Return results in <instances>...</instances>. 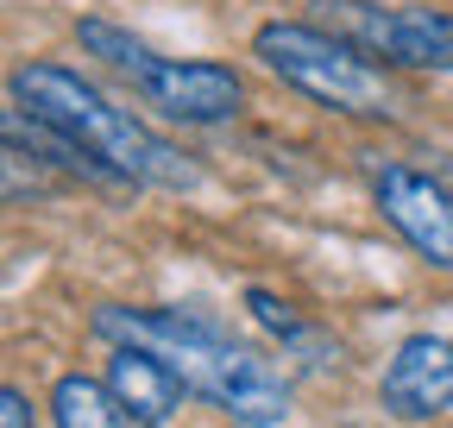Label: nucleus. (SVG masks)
Wrapping results in <instances>:
<instances>
[{"label":"nucleus","instance_id":"6","mask_svg":"<svg viewBox=\"0 0 453 428\" xmlns=\"http://www.w3.org/2000/svg\"><path fill=\"white\" fill-rule=\"evenodd\" d=\"M372 195H378V214L434 264V271H453V183L447 177H428V171H410V164H384L372 177Z\"/></svg>","mask_w":453,"mask_h":428},{"label":"nucleus","instance_id":"8","mask_svg":"<svg viewBox=\"0 0 453 428\" xmlns=\"http://www.w3.org/2000/svg\"><path fill=\"white\" fill-rule=\"evenodd\" d=\"M101 385L113 391V403L133 416V428H164L170 416L183 409V397H189L177 371H170L157 353H145V347H113Z\"/></svg>","mask_w":453,"mask_h":428},{"label":"nucleus","instance_id":"3","mask_svg":"<svg viewBox=\"0 0 453 428\" xmlns=\"http://www.w3.org/2000/svg\"><path fill=\"white\" fill-rule=\"evenodd\" d=\"M258 64L283 82L309 95L327 114H347V120H403V88L384 76V64H372L365 50H353L347 38L321 32L315 19H271L252 32Z\"/></svg>","mask_w":453,"mask_h":428},{"label":"nucleus","instance_id":"9","mask_svg":"<svg viewBox=\"0 0 453 428\" xmlns=\"http://www.w3.org/2000/svg\"><path fill=\"white\" fill-rule=\"evenodd\" d=\"M246 309H252V321L271 334V340H283L296 359H309V365H327V359H340L334 347H327V334L315 328V321H303L296 315V302H283L277 290H265V284H252L246 290Z\"/></svg>","mask_w":453,"mask_h":428},{"label":"nucleus","instance_id":"5","mask_svg":"<svg viewBox=\"0 0 453 428\" xmlns=\"http://www.w3.org/2000/svg\"><path fill=\"white\" fill-rule=\"evenodd\" d=\"M315 26L347 38L353 50L390 70H441L453 76V13L447 7H384V0H315Z\"/></svg>","mask_w":453,"mask_h":428},{"label":"nucleus","instance_id":"2","mask_svg":"<svg viewBox=\"0 0 453 428\" xmlns=\"http://www.w3.org/2000/svg\"><path fill=\"white\" fill-rule=\"evenodd\" d=\"M95 334L113 347L157 353L183 378V391L208 397L220 416H234L246 428H277L290 416V385L252 347H240L220 321H208L196 309H120V302H107V309H95Z\"/></svg>","mask_w":453,"mask_h":428},{"label":"nucleus","instance_id":"1","mask_svg":"<svg viewBox=\"0 0 453 428\" xmlns=\"http://www.w3.org/2000/svg\"><path fill=\"white\" fill-rule=\"evenodd\" d=\"M7 95L26 120L76 145L88 164H101L113 183H145V189H202V164L170 145L157 126H145L133 107H113L95 82H82L70 64L32 57L7 76Z\"/></svg>","mask_w":453,"mask_h":428},{"label":"nucleus","instance_id":"7","mask_svg":"<svg viewBox=\"0 0 453 428\" xmlns=\"http://www.w3.org/2000/svg\"><path fill=\"white\" fill-rule=\"evenodd\" d=\"M378 403L396 422H434L453 409V340L447 334H410L390 353L384 378H378Z\"/></svg>","mask_w":453,"mask_h":428},{"label":"nucleus","instance_id":"10","mask_svg":"<svg viewBox=\"0 0 453 428\" xmlns=\"http://www.w3.org/2000/svg\"><path fill=\"white\" fill-rule=\"evenodd\" d=\"M50 416H57V428H133V416L113 403V391L101 378H82V371H64V378H57Z\"/></svg>","mask_w":453,"mask_h":428},{"label":"nucleus","instance_id":"12","mask_svg":"<svg viewBox=\"0 0 453 428\" xmlns=\"http://www.w3.org/2000/svg\"><path fill=\"white\" fill-rule=\"evenodd\" d=\"M447 183H453V171H447Z\"/></svg>","mask_w":453,"mask_h":428},{"label":"nucleus","instance_id":"4","mask_svg":"<svg viewBox=\"0 0 453 428\" xmlns=\"http://www.w3.org/2000/svg\"><path fill=\"white\" fill-rule=\"evenodd\" d=\"M76 38L88 57H101L107 70H120L157 114L183 120V126H220L246 107V82L226 64H183V57H157L151 44H139L127 26L113 19H76Z\"/></svg>","mask_w":453,"mask_h":428},{"label":"nucleus","instance_id":"11","mask_svg":"<svg viewBox=\"0 0 453 428\" xmlns=\"http://www.w3.org/2000/svg\"><path fill=\"white\" fill-rule=\"evenodd\" d=\"M0 428H38L32 397H26V391H13V385H0Z\"/></svg>","mask_w":453,"mask_h":428}]
</instances>
